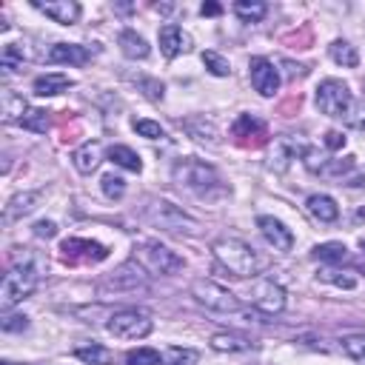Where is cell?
Masks as SVG:
<instances>
[{
    "label": "cell",
    "instance_id": "cell-1",
    "mask_svg": "<svg viewBox=\"0 0 365 365\" xmlns=\"http://www.w3.org/2000/svg\"><path fill=\"white\" fill-rule=\"evenodd\" d=\"M40 271H43V259L29 254L20 262H14L6 277H3V288H0V308L11 311L17 302H23L26 297H31V291L40 282Z\"/></svg>",
    "mask_w": 365,
    "mask_h": 365
},
{
    "label": "cell",
    "instance_id": "cell-2",
    "mask_svg": "<svg viewBox=\"0 0 365 365\" xmlns=\"http://www.w3.org/2000/svg\"><path fill=\"white\" fill-rule=\"evenodd\" d=\"M174 180H177L182 188H188L191 194L202 197V200H214V197H222V194L228 191L225 182H222V177L217 174V168L208 165V163H200V160H194V157L180 160V163L174 165Z\"/></svg>",
    "mask_w": 365,
    "mask_h": 365
},
{
    "label": "cell",
    "instance_id": "cell-3",
    "mask_svg": "<svg viewBox=\"0 0 365 365\" xmlns=\"http://www.w3.org/2000/svg\"><path fill=\"white\" fill-rule=\"evenodd\" d=\"M211 251H214L217 262H220L231 277L245 279V277H254V274H257V268H259V259H257L254 248H251V245H245L242 240L222 237V240H217V242L211 245Z\"/></svg>",
    "mask_w": 365,
    "mask_h": 365
},
{
    "label": "cell",
    "instance_id": "cell-4",
    "mask_svg": "<svg viewBox=\"0 0 365 365\" xmlns=\"http://www.w3.org/2000/svg\"><path fill=\"white\" fill-rule=\"evenodd\" d=\"M134 262L148 271V274H157V277H171L177 271H182V257H177L171 248L160 245V242H143L134 248Z\"/></svg>",
    "mask_w": 365,
    "mask_h": 365
},
{
    "label": "cell",
    "instance_id": "cell-5",
    "mask_svg": "<svg viewBox=\"0 0 365 365\" xmlns=\"http://www.w3.org/2000/svg\"><path fill=\"white\" fill-rule=\"evenodd\" d=\"M351 106H354V97H351V88L342 83V80H322L317 86V108L328 117H348L351 114Z\"/></svg>",
    "mask_w": 365,
    "mask_h": 365
},
{
    "label": "cell",
    "instance_id": "cell-6",
    "mask_svg": "<svg viewBox=\"0 0 365 365\" xmlns=\"http://www.w3.org/2000/svg\"><path fill=\"white\" fill-rule=\"evenodd\" d=\"M145 220L160 225V228H165V231H188V234H194L200 228V222L194 217H188L182 208H177V205H171L165 200H151V205L145 208Z\"/></svg>",
    "mask_w": 365,
    "mask_h": 365
},
{
    "label": "cell",
    "instance_id": "cell-7",
    "mask_svg": "<svg viewBox=\"0 0 365 365\" xmlns=\"http://www.w3.org/2000/svg\"><path fill=\"white\" fill-rule=\"evenodd\" d=\"M106 328H108V334H114L117 339H143V336L151 334L154 322H151L148 314L131 308V311H117V314H111L108 322H106Z\"/></svg>",
    "mask_w": 365,
    "mask_h": 365
},
{
    "label": "cell",
    "instance_id": "cell-8",
    "mask_svg": "<svg viewBox=\"0 0 365 365\" xmlns=\"http://www.w3.org/2000/svg\"><path fill=\"white\" fill-rule=\"evenodd\" d=\"M191 294H194V299H197L200 305H205V308H211V311H220V314H234V311H240V299H237L228 288H222V285H217V282H211V279H197V282L191 285Z\"/></svg>",
    "mask_w": 365,
    "mask_h": 365
},
{
    "label": "cell",
    "instance_id": "cell-9",
    "mask_svg": "<svg viewBox=\"0 0 365 365\" xmlns=\"http://www.w3.org/2000/svg\"><path fill=\"white\" fill-rule=\"evenodd\" d=\"M248 299H251V305H254L259 314H265V317L282 314V308H285V291H282L274 279H257V282L251 285V291H248Z\"/></svg>",
    "mask_w": 365,
    "mask_h": 365
},
{
    "label": "cell",
    "instance_id": "cell-10",
    "mask_svg": "<svg viewBox=\"0 0 365 365\" xmlns=\"http://www.w3.org/2000/svg\"><path fill=\"white\" fill-rule=\"evenodd\" d=\"M308 154V143L297 134H279L277 140H274V148H271V160H268V165L274 168V171H285L297 157H305Z\"/></svg>",
    "mask_w": 365,
    "mask_h": 365
},
{
    "label": "cell",
    "instance_id": "cell-11",
    "mask_svg": "<svg viewBox=\"0 0 365 365\" xmlns=\"http://www.w3.org/2000/svg\"><path fill=\"white\" fill-rule=\"evenodd\" d=\"M60 254L66 262H100L108 257V248L94 242V240H83V237H68L60 245Z\"/></svg>",
    "mask_w": 365,
    "mask_h": 365
},
{
    "label": "cell",
    "instance_id": "cell-12",
    "mask_svg": "<svg viewBox=\"0 0 365 365\" xmlns=\"http://www.w3.org/2000/svg\"><path fill=\"white\" fill-rule=\"evenodd\" d=\"M248 68H251V86H254L262 97H271V94L279 88V71L274 68L271 60H265V57H251Z\"/></svg>",
    "mask_w": 365,
    "mask_h": 365
},
{
    "label": "cell",
    "instance_id": "cell-13",
    "mask_svg": "<svg viewBox=\"0 0 365 365\" xmlns=\"http://www.w3.org/2000/svg\"><path fill=\"white\" fill-rule=\"evenodd\" d=\"M160 51H163L168 60L185 54V51H191V34L182 31V29L174 26V23H165V26L160 29Z\"/></svg>",
    "mask_w": 365,
    "mask_h": 365
},
{
    "label": "cell",
    "instance_id": "cell-14",
    "mask_svg": "<svg viewBox=\"0 0 365 365\" xmlns=\"http://www.w3.org/2000/svg\"><path fill=\"white\" fill-rule=\"evenodd\" d=\"M48 63H66V66H86L91 60V48L80 43H54L46 51Z\"/></svg>",
    "mask_w": 365,
    "mask_h": 365
},
{
    "label": "cell",
    "instance_id": "cell-15",
    "mask_svg": "<svg viewBox=\"0 0 365 365\" xmlns=\"http://www.w3.org/2000/svg\"><path fill=\"white\" fill-rule=\"evenodd\" d=\"M257 225H259L262 237H265L277 251H291V248H294V234H291V228H285L277 217L262 214V217H257Z\"/></svg>",
    "mask_w": 365,
    "mask_h": 365
},
{
    "label": "cell",
    "instance_id": "cell-16",
    "mask_svg": "<svg viewBox=\"0 0 365 365\" xmlns=\"http://www.w3.org/2000/svg\"><path fill=\"white\" fill-rule=\"evenodd\" d=\"M34 9H40L46 17H51L54 23H63V26H71V23H77V17H80V3H74V0H34Z\"/></svg>",
    "mask_w": 365,
    "mask_h": 365
},
{
    "label": "cell",
    "instance_id": "cell-17",
    "mask_svg": "<svg viewBox=\"0 0 365 365\" xmlns=\"http://www.w3.org/2000/svg\"><path fill=\"white\" fill-rule=\"evenodd\" d=\"M100 160H103V145L97 140H88V143H83L80 148L71 151V163L80 174H91L100 165Z\"/></svg>",
    "mask_w": 365,
    "mask_h": 365
},
{
    "label": "cell",
    "instance_id": "cell-18",
    "mask_svg": "<svg viewBox=\"0 0 365 365\" xmlns=\"http://www.w3.org/2000/svg\"><path fill=\"white\" fill-rule=\"evenodd\" d=\"M37 202H40V194H37V191H26V194L11 197L9 205H6V211H3V222H14V220L31 214Z\"/></svg>",
    "mask_w": 365,
    "mask_h": 365
},
{
    "label": "cell",
    "instance_id": "cell-19",
    "mask_svg": "<svg viewBox=\"0 0 365 365\" xmlns=\"http://www.w3.org/2000/svg\"><path fill=\"white\" fill-rule=\"evenodd\" d=\"M305 205H308V214L319 222H334L339 217V208H336L334 197H328V194H311Z\"/></svg>",
    "mask_w": 365,
    "mask_h": 365
},
{
    "label": "cell",
    "instance_id": "cell-20",
    "mask_svg": "<svg viewBox=\"0 0 365 365\" xmlns=\"http://www.w3.org/2000/svg\"><path fill=\"white\" fill-rule=\"evenodd\" d=\"M74 83L66 77V74H43L34 80V94L37 97H54L60 91H68Z\"/></svg>",
    "mask_w": 365,
    "mask_h": 365
},
{
    "label": "cell",
    "instance_id": "cell-21",
    "mask_svg": "<svg viewBox=\"0 0 365 365\" xmlns=\"http://www.w3.org/2000/svg\"><path fill=\"white\" fill-rule=\"evenodd\" d=\"M106 285H111V288H137V285H143V268L137 262H125L120 271H114V277H108Z\"/></svg>",
    "mask_w": 365,
    "mask_h": 365
},
{
    "label": "cell",
    "instance_id": "cell-22",
    "mask_svg": "<svg viewBox=\"0 0 365 365\" xmlns=\"http://www.w3.org/2000/svg\"><path fill=\"white\" fill-rule=\"evenodd\" d=\"M120 48H123V54L131 57V60H143V57H148V43H145V37H140V34L131 31V29L120 31Z\"/></svg>",
    "mask_w": 365,
    "mask_h": 365
},
{
    "label": "cell",
    "instance_id": "cell-23",
    "mask_svg": "<svg viewBox=\"0 0 365 365\" xmlns=\"http://www.w3.org/2000/svg\"><path fill=\"white\" fill-rule=\"evenodd\" d=\"M108 160H111L114 165L125 168V171H134V174L143 168V160H140L137 151H131L128 145H111V148H108Z\"/></svg>",
    "mask_w": 365,
    "mask_h": 365
},
{
    "label": "cell",
    "instance_id": "cell-24",
    "mask_svg": "<svg viewBox=\"0 0 365 365\" xmlns=\"http://www.w3.org/2000/svg\"><path fill=\"white\" fill-rule=\"evenodd\" d=\"M328 54H331L334 63H339V66H345V68H354V66L359 63V54H356V48H354L348 40H334V43L328 46Z\"/></svg>",
    "mask_w": 365,
    "mask_h": 365
},
{
    "label": "cell",
    "instance_id": "cell-25",
    "mask_svg": "<svg viewBox=\"0 0 365 365\" xmlns=\"http://www.w3.org/2000/svg\"><path fill=\"white\" fill-rule=\"evenodd\" d=\"M26 111H29V108H26V100H23L20 94L3 91V120H6V123H20Z\"/></svg>",
    "mask_w": 365,
    "mask_h": 365
},
{
    "label": "cell",
    "instance_id": "cell-26",
    "mask_svg": "<svg viewBox=\"0 0 365 365\" xmlns=\"http://www.w3.org/2000/svg\"><path fill=\"white\" fill-rule=\"evenodd\" d=\"M211 348H214V351H228V354H234V351H248V348H251V339H245V336H240V334H214V336H211Z\"/></svg>",
    "mask_w": 365,
    "mask_h": 365
},
{
    "label": "cell",
    "instance_id": "cell-27",
    "mask_svg": "<svg viewBox=\"0 0 365 365\" xmlns=\"http://www.w3.org/2000/svg\"><path fill=\"white\" fill-rule=\"evenodd\" d=\"M74 356L83 359V362H88V365H106V362H111L114 354H111L108 348L91 342V345H80V348H74Z\"/></svg>",
    "mask_w": 365,
    "mask_h": 365
},
{
    "label": "cell",
    "instance_id": "cell-28",
    "mask_svg": "<svg viewBox=\"0 0 365 365\" xmlns=\"http://www.w3.org/2000/svg\"><path fill=\"white\" fill-rule=\"evenodd\" d=\"M265 11H268V6L259 3V0H237V3H234V14H237L240 20H245V23H257V20H262Z\"/></svg>",
    "mask_w": 365,
    "mask_h": 365
},
{
    "label": "cell",
    "instance_id": "cell-29",
    "mask_svg": "<svg viewBox=\"0 0 365 365\" xmlns=\"http://www.w3.org/2000/svg\"><path fill=\"white\" fill-rule=\"evenodd\" d=\"M314 259H319V262H345L348 248L342 242H319L314 248Z\"/></svg>",
    "mask_w": 365,
    "mask_h": 365
},
{
    "label": "cell",
    "instance_id": "cell-30",
    "mask_svg": "<svg viewBox=\"0 0 365 365\" xmlns=\"http://www.w3.org/2000/svg\"><path fill=\"white\" fill-rule=\"evenodd\" d=\"M20 125L29 128V131H34V134H46V128H48V111H43V108H29V111L23 114Z\"/></svg>",
    "mask_w": 365,
    "mask_h": 365
},
{
    "label": "cell",
    "instance_id": "cell-31",
    "mask_svg": "<svg viewBox=\"0 0 365 365\" xmlns=\"http://www.w3.org/2000/svg\"><path fill=\"white\" fill-rule=\"evenodd\" d=\"M231 131H234V137H251V134H262L265 125H262V120H257L251 114H240Z\"/></svg>",
    "mask_w": 365,
    "mask_h": 365
},
{
    "label": "cell",
    "instance_id": "cell-32",
    "mask_svg": "<svg viewBox=\"0 0 365 365\" xmlns=\"http://www.w3.org/2000/svg\"><path fill=\"white\" fill-rule=\"evenodd\" d=\"M197 359H200V354L194 348L174 345V348L165 351V365H197Z\"/></svg>",
    "mask_w": 365,
    "mask_h": 365
},
{
    "label": "cell",
    "instance_id": "cell-33",
    "mask_svg": "<svg viewBox=\"0 0 365 365\" xmlns=\"http://www.w3.org/2000/svg\"><path fill=\"white\" fill-rule=\"evenodd\" d=\"M202 63H205V68H208L214 77H228V74H231L228 60H225L222 54H217V51H202Z\"/></svg>",
    "mask_w": 365,
    "mask_h": 365
},
{
    "label": "cell",
    "instance_id": "cell-34",
    "mask_svg": "<svg viewBox=\"0 0 365 365\" xmlns=\"http://www.w3.org/2000/svg\"><path fill=\"white\" fill-rule=\"evenodd\" d=\"M125 365H160V351L154 348H134L125 354Z\"/></svg>",
    "mask_w": 365,
    "mask_h": 365
},
{
    "label": "cell",
    "instance_id": "cell-35",
    "mask_svg": "<svg viewBox=\"0 0 365 365\" xmlns=\"http://www.w3.org/2000/svg\"><path fill=\"white\" fill-rule=\"evenodd\" d=\"M100 188H103V194H106L108 200H120V197L125 194V180L117 177V174H106V177L100 180Z\"/></svg>",
    "mask_w": 365,
    "mask_h": 365
},
{
    "label": "cell",
    "instance_id": "cell-36",
    "mask_svg": "<svg viewBox=\"0 0 365 365\" xmlns=\"http://www.w3.org/2000/svg\"><path fill=\"white\" fill-rule=\"evenodd\" d=\"M342 351H345L351 359H365V334L345 336V339H342Z\"/></svg>",
    "mask_w": 365,
    "mask_h": 365
},
{
    "label": "cell",
    "instance_id": "cell-37",
    "mask_svg": "<svg viewBox=\"0 0 365 365\" xmlns=\"http://www.w3.org/2000/svg\"><path fill=\"white\" fill-rule=\"evenodd\" d=\"M319 279H325V282H331V285H339V288H354V285H356V277H351V274H345V271H331V268L319 271Z\"/></svg>",
    "mask_w": 365,
    "mask_h": 365
},
{
    "label": "cell",
    "instance_id": "cell-38",
    "mask_svg": "<svg viewBox=\"0 0 365 365\" xmlns=\"http://www.w3.org/2000/svg\"><path fill=\"white\" fill-rule=\"evenodd\" d=\"M134 131L143 134V137H148V140H160L163 137V128L154 120H134Z\"/></svg>",
    "mask_w": 365,
    "mask_h": 365
},
{
    "label": "cell",
    "instance_id": "cell-39",
    "mask_svg": "<svg viewBox=\"0 0 365 365\" xmlns=\"http://www.w3.org/2000/svg\"><path fill=\"white\" fill-rule=\"evenodd\" d=\"M34 234H37V237H46V240H51V237L57 234V225H54L51 220H40V222H34Z\"/></svg>",
    "mask_w": 365,
    "mask_h": 365
},
{
    "label": "cell",
    "instance_id": "cell-40",
    "mask_svg": "<svg viewBox=\"0 0 365 365\" xmlns=\"http://www.w3.org/2000/svg\"><path fill=\"white\" fill-rule=\"evenodd\" d=\"M26 328H29L26 317H6L3 319V331H26Z\"/></svg>",
    "mask_w": 365,
    "mask_h": 365
},
{
    "label": "cell",
    "instance_id": "cell-41",
    "mask_svg": "<svg viewBox=\"0 0 365 365\" xmlns=\"http://www.w3.org/2000/svg\"><path fill=\"white\" fill-rule=\"evenodd\" d=\"M143 86H145V94H148L151 100H163V83H157V80H143Z\"/></svg>",
    "mask_w": 365,
    "mask_h": 365
},
{
    "label": "cell",
    "instance_id": "cell-42",
    "mask_svg": "<svg viewBox=\"0 0 365 365\" xmlns=\"http://www.w3.org/2000/svg\"><path fill=\"white\" fill-rule=\"evenodd\" d=\"M325 145H328L331 151H339V148L345 145V137H342L339 131H328V134H325Z\"/></svg>",
    "mask_w": 365,
    "mask_h": 365
},
{
    "label": "cell",
    "instance_id": "cell-43",
    "mask_svg": "<svg viewBox=\"0 0 365 365\" xmlns=\"http://www.w3.org/2000/svg\"><path fill=\"white\" fill-rule=\"evenodd\" d=\"M345 120H348V125H351V128L365 131V111H359V114H348Z\"/></svg>",
    "mask_w": 365,
    "mask_h": 365
},
{
    "label": "cell",
    "instance_id": "cell-44",
    "mask_svg": "<svg viewBox=\"0 0 365 365\" xmlns=\"http://www.w3.org/2000/svg\"><path fill=\"white\" fill-rule=\"evenodd\" d=\"M220 11H222L220 3H202V6H200V14H202V17H214V14H220Z\"/></svg>",
    "mask_w": 365,
    "mask_h": 365
},
{
    "label": "cell",
    "instance_id": "cell-45",
    "mask_svg": "<svg viewBox=\"0 0 365 365\" xmlns=\"http://www.w3.org/2000/svg\"><path fill=\"white\" fill-rule=\"evenodd\" d=\"M345 185H351V188H362V191H365V168H362L359 174L348 177V182H345Z\"/></svg>",
    "mask_w": 365,
    "mask_h": 365
},
{
    "label": "cell",
    "instance_id": "cell-46",
    "mask_svg": "<svg viewBox=\"0 0 365 365\" xmlns=\"http://www.w3.org/2000/svg\"><path fill=\"white\" fill-rule=\"evenodd\" d=\"M359 248H362V251H365V240H362V242H359Z\"/></svg>",
    "mask_w": 365,
    "mask_h": 365
}]
</instances>
